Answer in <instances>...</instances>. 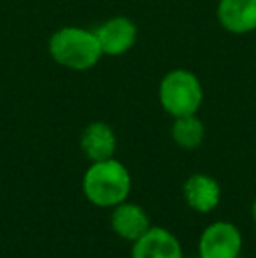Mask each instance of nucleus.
Returning a JSON list of instances; mask_svg holds the SVG:
<instances>
[{
    "label": "nucleus",
    "instance_id": "nucleus-1",
    "mask_svg": "<svg viewBox=\"0 0 256 258\" xmlns=\"http://www.w3.org/2000/svg\"><path fill=\"white\" fill-rule=\"evenodd\" d=\"M132 191V176L128 169L113 158L92 162L82 176V194L97 207H111L128 201Z\"/></svg>",
    "mask_w": 256,
    "mask_h": 258
},
{
    "label": "nucleus",
    "instance_id": "nucleus-2",
    "mask_svg": "<svg viewBox=\"0 0 256 258\" xmlns=\"http://www.w3.org/2000/svg\"><path fill=\"white\" fill-rule=\"evenodd\" d=\"M49 53L56 63L74 71L95 67L102 58V48L95 32L79 27H65L49 39Z\"/></svg>",
    "mask_w": 256,
    "mask_h": 258
},
{
    "label": "nucleus",
    "instance_id": "nucleus-3",
    "mask_svg": "<svg viewBox=\"0 0 256 258\" xmlns=\"http://www.w3.org/2000/svg\"><path fill=\"white\" fill-rule=\"evenodd\" d=\"M204 92L198 78L185 69H174L160 83V102L161 107L172 116L197 114L202 105Z\"/></svg>",
    "mask_w": 256,
    "mask_h": 258
},
{
    "label": "nucleus",
    "instance_id": "nucleus-4",
    "mask_svg": "<svg viewBox=\"0 0 256 258\" xmlns=\"http://www.w3.org/2000/svg\"><path fill=\"white\" fill-rule=\"evenodd\" d=\"M242 234L230 221H212L198 239L200 258H239L242 251Z\"/></svg>",
    "mask_w": 256,
    "mask_h": 258
},
{
    "label": "nucleus",
    "instance_id": "nucleus-5",
    "mask_svg": "<svg viewBox=\"0 0 256 258\" xmlns=\"http://www.w3.org/2000/svg\"><path fill=\"white\" fill-rule=\"evenodd\" d=\"M104 54L118 56L127 53L137 41V28L128 18L116 16L107 20L95 30Z\"/></svg>",
    "mask_w": 256,
    "mask_h": 258
},
{
    "label": "nucleus",
    "instance_id": "nucleus-6",
    "mask_svg": "<svg viewBox=\"0 0 256 258\" xmlns=\"http://www.w3.org/2000/svg\"><path fill=\"white\" fill-rule=\"evenodd\" d=\"M132 258H185L181 242L167 228L151 227L133 242Z\"/></svg>",
    "mask_w": 256,
    "mask_h": 258
},
{
    "label": "nucleus",
    "instance_id": "nucleus-7",
    "mask_svg": "<svg viewBox=\"0 0 256 258\" xmlns=\"http://www.w3.org/2000/svg\"><path fill=\"white\" fill-rule=\"evenodd\" d=\"M111 228L113 232L123 241L135 242L139 237H142L151 228L149 216L144 211L142 206L135 202L125 201L121 204L113 207L111 213Z\"/></svg>",
    "mask_w": 256,
    "mask_h": 258
},
{
    "label": "nucleus",
    "instance_id": "nucleus-8",
    "mask_svg": "<svg viewBox=\"0 0 256 258\" xmlns=\"http://www.w3.org/2000/svg\"><path fill=\"white\" fill-rule=\"evenodd\" d=\"M183 197L193 211L207 214L221 202V186L209 174H192L183 184Z\"/></svg>",
    "mask_w": 256,
    "mask_h": 258
},
{
    "label": "nucleus",
    "instance_id": "nucleus-9",
    "mask_svg": "<svg viewBox=\"0 0 256 258\" xmlns=\"http://www.w3.org/2000/svg\"><path fill=\"white\" fill-rule=\"evenodd\" d=\"M218 20L232 34L256 30V0H219Z\"/></svg>",
    "mask_w": 256,
    "mask_h": 258
},
{
    "label": "nucleus",
    "instance_id": "nucleus-10",
    "mask_svg": "<svg viewBox=\"0 0 256 258\" xmlns=\"http://www.w3.org/2000/svg\"><path fill=\"white\" fill-rule=\"evenodd\" d=\"M81 150L92 162L113 158L116 151L114 130L104 121H93L84 128L81 136Z\"/></svg>",
    "mask_w": 256,
    "mask_h": 258
},
{
    "label": "nucleus",
    "instance_id": "nucleus-11",
    "mask_svg": "<svg viewBox=\"0 0 256 258\" xmlns=\"http://www.w3.org/2000/svg\"><path fill=\"white\" fill-rule=\"evenodd\" d=\"M170 136L179 148H183V150H195V148H198L204 143V137H205L204 123L195 114L179 116V118H174Z\"/></svg>",
    "mask_w": 256,
    "mask_h": 258
},
{
    "label": "nucleus",
    "instance_id": "nucleus-12",
    "mask_svg": "<svg viewBox=\"0 0 256 258\" xmlns=\"http://www.w3.org/2000/svg\"><path fill=\"white\" fill-rule=\"evenodd\" d=\"M251 214H253V221H254V225H256V197H254V201H253V207H251Z\"/></svg>",
    "mask_w": 256,
    "mask_h": 258
},
{
    "label": "nucleus",
    "instance_id": "nucleus-13",
    "mask_svg": "<svg viewBox=\"0 0 256 258\" xmlns=\"http://www.w3.org/2000/svg\"><path fill=\"white\" fill-rule=\"evenodd\" d=\"M197 258H200V256H197Z\"/></svg>",
    "mask_w": 256,
    "mask_h": 258
}]
</instances>
